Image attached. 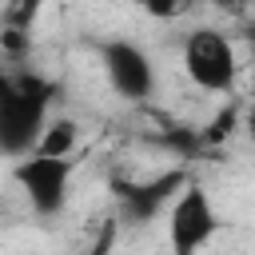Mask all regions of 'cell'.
<instances>
[{"label": "cell", "instance_id": "5b68a950", "mask_svg": "<svg viewBox=\"0 0 255 255\" xmlns=\"http://www.w3.org/2000/svg\"><path fill=\"white\" fill-rule=\"evenodd\" d=\"M96 56H100V68H104V80L108 88L128 100V104H143L151 92H155V64L151 56L128 40V36H108L96 44Z\"/></svg>", "mask_w": 255, "mask_h": 255}, {"label": "cell", "instance_id": "3957f363", "mask_svg": "<svg viewBox=\"0 0 255 255\" xmlns=\"http://www.w3.org/2000/svg\"><path fill=\"white\" fill-rule=\"evenodd\" d=\"M72 179H76V155H44L32 151L12 163V183L20 187L24 203L40 219H56L68 199H72Z\"/></svg>", "mask_w": 255, "mask_h": 255}, {"label": "cell", "instance_id": "7a4b0ae2", "mask_svg": "<svg viewBox=\"0 0 255 255\" xmlns=\"http://www.w3.org/2000/svg\"><path fill=\"white\" fill-rule=\"evenodd\" d=\"M179 60H183L187 80L199 92H207V96H231V88L239 80V52H235V40L223 28H211V24L191 28L183 36Z\"/></svg>", "mask_w": 255, "mask_h": 255}, {"label": "cell", "instance_id": "277c9868", "mask_svg": "<svg viewBox=\"0 0 255 255\" xmlns=\"http://www.w3.org/2000/svg\"><path fill=\"white\" fill-rule=\"evenodd\" d=\"M219 235V211L203 183L187 179V187L167 207V251L171 255H199Z\"/></svg>", "mask_w": 255, "mask_h": 255}, {"label": "cell", "instance_id": "6da1fadb", "mask_svg": "<svg viewBox=\"0 0 255 255\" xmlns=\"http://www.w3.org/2000/svg\"><path fill=\"white\" fill-rule=\"evenodd\" d=\"M60 84L40 72H8L0 68V159H24L36 151Z\"/></svg>", "mask_w": 255, "mask_h": 255}, {"label": "cell", "instance_id": "ba28073f", "mask_svg": "<svg viewBox=\"0 0 255 255\" xmlns=\"http://www.w3.org/2000/svg\"><path fill=\"white\" fill-rule=\"evenodd\" d=\"M76 147H80V124L72 116H52L36 143V151L44 155H76Z\"/></svg>", "mask_w": 255, "mask_h": 255}, {"label": "cell", "instance_id": "30bf717a", "mask_svg": "<svg viewBox=\"0 0 255 255\" xmlns=\"http://www.w3.org/2000/svg\"><path fill=\"white\" fill-rule=\"evenodd\" d=\"M131 4L151 20H175L179 8H183V0H131Z\"/></svg>", "mask_w": 255, "mask_h": 255}, {"label": "cell", "instance_id": "7c38bea8", "mask_svg": "<svg viewBox=\"0 0 255 255\" xmlns=\"http://www.w3.org/2000/svg\"><path fill=\"white\" fill-rule=\"evenodd\" d=\"M219 16H231V20H247L255 12V0H207Z\"/></svg>", "mask_w": 255, "mask_h": 255}, {"label": "cell", "instance_id": "5bb4252c", "mask_svg": "<svg viewBox=\"0 0 255 255\" xmlns=\"http://www.w3.org/2000/svg\"><path fill=\"white\" fill-rule=\"evenodd\" d=\"M243 40H247V48L255 52V12H251V16L243 20Z\"/></svg>", "mask_w": 255, "mask_h": 255}, {"label": "cell", "instance_id": "52a82bcc", "mask_svg": "<svg viewBox=\"0 0 255 255\" xmlns=\"http://www.w3.org/2000/svg\"><path fill=\"white\" fill-rule=\"evenodd\" d=\"M40 8H44V0H8L4 4V12H0V48L4 52H12V56L24 52Z\"/></svg>", "mask_w": 255, "mask_h": 255}, {"label": "cell", "instance_id": "4fadbf2b", "mask_svg": "<svg viewBox=\"0 0 255 255\" xmlns=\"http://www.w3.org/2000/svg\"><path fill=\"white\" fill-rule=\"evenodd\" d=\"M243 131L255 143V72H251V88H247V100H243Z\"/></svg>", "mask_w": 255, "mask_h": 255}, {"label": "cell", "instance_id": "9c48e42d", "mask_svg": "<svg viewBox=\"0 0 255 255\" xmlns=\"http://www.w3.org/2000/svg\"><path fill=\"white\" fill-rule=\"evenodd\" d=\"M235 128H243V108H239V104H227V108H219V112L211 116V124L203 128V139H207V143H219V139H227Z\"/></svg>", "mask_w": 255, "mask_h": 255}, {"label": "cell", "instance_id": "8fae6325", "mask_svg": "<svg viewBox=\"0 0 255 255\" xmlns=\"http://www.w3.org/2000/svg\"><path fill=\"white\" fill-rule=\"evenodd\" d=\"M116 235H120V223H116V219H108V223L100 227V235L88 243V251H84V255H112V251H116Z\"/></svg>", "mask_w": 255, "mask_h": 255}, {"label": "cell", "instance_id": "8992f818", "mask_svg": "<svg viewBox=\"0 0 255 255\" xmlns=\"http://www.w3.org/2000/svg\"><path fill=\"white\" fill-rule=\"evenodd\" d=\"M187 187V175L163 171L151 179H112V199H116V223L120 227H147L151 219H159V211H167L175 203V195Z\"/></svg>", "mask_w": 255, "mask_h": 255}]
</instances>
